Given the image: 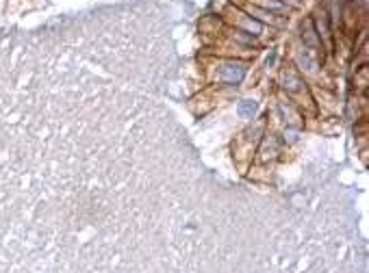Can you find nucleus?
Segmentation results:
<instances>
[{
    "label": "nucleus",
    "mask_w": 369,
    "mask_h": 273,
    "mask_svg": "<svg viewBox=\"0 0 369 273\" xmlns=\"http://www.w3.org/2000/svg\"><path fill=\"white\" fill-rule=\"evenodd\" d=\"M245 72V63H239V61H228L220 68V74H218V82H224V85H237L243 80Z\"/></svg>",
    "instance_id": "1"
},
{
    "label": "nucleus",
    "mask_w": 369,
    "mask_h": 273,
    "mask_svg": "<svg viewBox=\"0 0 369 273\" xmlns=\"http://www.w3.org/2000/svg\"><path fill=\"white\" fill-rule=\"evenodd\" d=\"M239 111H241V115H252L255 111H257V102H243L241 107H239Z\"/></svg>",
    "instance_id": "2"
}]
</instances>
